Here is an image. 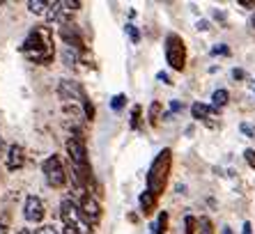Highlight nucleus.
<instances>
[{"label":"nucleus","instance_id":"3","mask_svg":"<svg viewBox=\"0 0 255 234\" xmlns=\"http://www.w3.org/2000/svg\"><path fill=\"white\" fill-rule=\"evenodd\" d=\"M60 221H62L65 230H69L74 234H92V225L83 216V211L78 209L74 198H65L60 202Z\"/></svg>","mask_w":255,"mask_h":234},{"label":"nucleus","instance_id":"30","mask_svg":"<svg viewBox=\"0 0 255 234\" xmlns=\"http://www.w3.org/2000/svg\"><path fill=\"white\" fill-rule=\"evenodd\" d=\"M242 131L246 133V136H251V138H255V129H251L249 124H242Z\"/></svg>","mask_w":255,"mask_h":234},{"label":"nucleus","instance_id":"13","mask_svg":"<svg viewBox=\"0 0 255 234\" xmlns=\"http://www.w3.org/2000/svg\"><path fill=\"white\" fill-rule=\"evenodd\" d=\"M149 230H152V234H166L168 232V211H161L156 223Z\"/></svg>","mask_w":255,"mask_h":234},{"label":"nucleus","instance_id":"15","mask_svg":"<svg viewBox=\"0 0 255 234\" xmlns=\"http://www.w3.org/2000/svg\"><path fill=\"white\" fill-rule=\"evenodd\" d=\"M28 9L32 14H46L48 9H51V2H46V0H30Z\"/></svg>","mask_w":255,"mask_h":234},{"label":"nucleus","instance_id":"23","mask_svg":"<svg viewBox=\"0 0 255 234\" xmlns=\"http://www.w3.org/2000/svg\"><path fill=\"white\" fill-rule=\"evenodd\" d=\"M212 55H230V48L228 44H219L216 48H212Z\"/></svg>","mask_w":255,"mask_h":234},{"label":"nucleus","instance_id":"18","mask_svg":"<svg viewBox=\"0 0 255 234\" xmlns=\"http://www.w3.org/2000/svg\"><path fill=\"white\" fill-rule=\"evenodd\" d=\"M198 232V218L184 216V234H196Z\"/></svg>","mask_w":255,"mask_h":234},{"label":"nucleus","instance_id":"27","mask_svg":"<svg viewBox=\"0 0 255 234\" xmlns=\"http://www.w3.org/2000/svg\"><path fill=\"white\" fill-rule=\"evenodd\" d=\"M196 28L200 32H207V30H212V28H209V21H205V18H202V21H198L196 23Z\"/></svg>","mask_w":255,"mask_h":234},{"label":"nucleus","instance_id":"33","mask_svg":"<svg viewBox=\"0 0 255 234\" xmlns=\"http://www.w3.org/2000/svg\"><path fill=\"white\" fill-rule=\"evenodd\" d=\"M251 28L255 30V12H253V16H251Z\"/></svg>","mask_w":255,"mask_h":234},{"label":"nucleus","instance_id":"25","mask_svg":"<svg viewBox=\"0 0 255 234\" xmlns=\"http://www.w3.org/2000/svg\"><path fill=\"white\" fill-rule=\"evenodd\" d=\"M0 234H9V223L5 216H0Z\"/></svg>","mask_w":255,"mask_h":234},{"label":"nucleus","instance_id":"32","mask_svg":"<svg viewBox=\"0 0 255 234\" xmlns=\"http://www.w3.org/2000/svg\"><path fill=\"white\" fill-rule=\"evenodd\" d=\"M242 234H253V225H251V223H244Z\"/></svg>","mask_w":255,"mask_h":234},{"label":"nucleus","instance_id":"9","mask_svg":"<svg viewBox=\"0 0 255 234\" xmlns=\"http://www.w3.org/2000/svg\"><path fill=\"white\" fill-rule=\"evenodd\" d=\"M5 165L9 172H16V170H21L25 165V150L21 145H9L5 156Z\"/></svg>","mask_w":255,"mask_h":234},{"label":"nucleus","instance_id":"29","mask_svg":"<svg viewBox=\"0 0 255 234\" xmlns=\"http://www.w3.org/2000/svg\"><path fill=\"white\" fill-rule=\"evenodd\" d=\"M212 16L216 18V21H226V12H221V9H214Z\"/></svg>","mask_w":255,"mask_h":234},{"label":"nucleus","instance_id":"19","mask_svg":"<svg viewBox=\"0 0 255 234\" xmlns=\"http://www.w3.org/2000/svg\"><path fill=\"white\" fill-rule=\"evenodd\" d=\"M140 115H142V106H133V110H131V129H140Z\"/></svg>","mask_w":255,"mask_h":234},{"label":"nucleus","instance_id":"28","mask_svg":"<svg viewBox=\"0 0 255 234\" xmlns=\"http://www.w3.org/2000/svg\"><path fill=\"white\" fill-rule=\"evenodd\" d=\"M232 78H235V80H242V78H246V72H244V69H232Z\"/></svg>","mask_w":255,"mask_h":234},{"label":"nucleus","instance_id":"8","mask_svg":"<svg viewBox=\"0 0 255 234\" xmlns=\"http://www.w3.org/2000/svg\"><path fill=\"white\" fill-rule=\"evenodd\" d=\"M60 37H62V42H65L67 48H71V51H78V53H83L85 51L83 37H81V32H78V28L74 23H62L60 25Z\"/></svg>","mask_w":255,"mask_h":234},{"label":"nucleus","instance_id":"34","mask_svg":"<svg viewBox=\"0 0 255 234\" xmlns=\"http://www.w3.org/2000/svg\"><path fill=\"white\" fill-rule=\"evenodd\" d=\"M16 234H35V232H30V230H18Z\"/></svg>","mask_w":255,"mask_h":234},{"label":"nucleus","instance_id":"21","mask_svg":"<svg viewBox=\"0 0 255 234\" xmlns=\"http://www.w3.org/2000/svg\"><path fill=\"white\" fill-rule=\"evenodd\" d=\"M35 234H60V230L53 228V225H39L35 230Z\"/></svg>","mask_w":255,"mask_h":234},{"label":"nucleus","instance_id":"22","mask_svg":"<svg viewBox=\"0 0 255 234\" xmlns=\"http://www.w3.org/2000/svg\"><path fill=\"white\" fill-rule=\"evenodd\" d=\"M244 158H246V163H249L251 168L255 170V150H251V147H249V150L244 152Z\"/></svg>","mask_w":255,"mask_h":234},{"label":"nucleus","instance_id":"35","mask_svg":"<svg viewBox=\"0 0 255 234\" xmlns=\"http://www.w3.org/2000/svg\"><path fill=\"white\" fill-rule=\"evenodd\" d=\"M221 232H223V234H232V230H230V228H223Z\"/></svg>","mask_w":255,"mask_h":234},{"label":"nucleus","instance_id":"11","mask_svg":"<svg viewBox=\"0 0 255 234\" xmlns=\"http://www.w3.org/2000/svg\"><path fill=\"white\" fill-rule=\"evenodd\" d=\"M156 200L159 198H154L149 191H142L140 193V198H138V204H140V214L142 216H152L156 211Z\"/></svg>","mask_w":255,"mask_h":234},{"label":"nucleus","instance_id":"4","mask_svg":"<svg viewBox=\"0 0 255 234\" xmlns=\"http://www.w3.org/2000/svg\"><path fill=\"white\" fill-rule=\"evenodd\" d=\"M163 46H166V62L170 65V69H175V72H184V67H186L184 39H182L177 32H168Z\"/></svg>","mask_w":255,"mask_h":234},{"label":"nucleus","instance_id":"12","mask_svg":"<svg viewBox=\"0 0 255 234\" xmlns=\"http://www.w3.org/2000/svg\"><path fill=\"white\" fill-rule=\"evenodd\" d=\"M147 120L149 126H159L161 120H163V103L161 101H152L147 108Z\"/></svg>","mask_w":255,"mask_h":234},{"label":"nucleus","instance_id":"6","mask_svg":"<svg viewBox=\"0 0 255 234\" xmlns=\"http://www.w3.org/2000/svg\"><path fill=\"white\" fill-rule=\"evenodd\" d=\"M76 198H78V209L83 211V216L88 218V223L90 225H97V223L101 221V216H104V209H101V204H99V200L92 195V193H88V191H81V193H76Z\"/></svg>","mask_w":255,"mask_h":234},{"label":"nucleus","instance_id":"24","mask_svg":"<svg viewBox=\"0 0 255 234\" xmlns=\"http://www.w3.org/2000/svg\"><path fill=\"white\" fill-rule=\"evenodd\" d=\"M182 110H184V103L177 101V99H172L170 101V113H182Z\"/></svg>","mask_w":255,"mask_h":234},{"label":"nucleus","instance_id":"17","mask_svg":"<svg viewBox=\"0 0 255 234\" xmlns=\"http://www.w3.org/2000/svg\"><path fill=\"white\" fill-rule=\"evenodd\" d=\"M125 106H127V94H115L113 99H111V108H113L115 113H120Z\"/></svg>","mask_w":255,"mask_h":234},{"label":"nucleus","instance_id":"5","mask_svg":"<svg viewBox=\"0 0 255 234\" xmlns=\"http://www.w3.org/2000/svg\"><path fill=\"white\" fill-rule=\"evenodd\" d=\"M42 172H44V179L51 188H65L67 186V170H65V163L60 158L58 154H51L46 161L42 163Z\"/></svg>","mask_w":255,"mask_h":234},{"label":"nucleus","instance_id":"7","mask_svg":"<svg viewBox=\"0 0 255 234\" xmlns=\"http://www.w3.org/2000/svg\"><path fill=\"white\" fill-rule=\"evenodd\" d=\"M46 216V207H44L42 198H37V195H28L23 202V218L32 225H39Z\"/></svg>","mask_w":255,"mask_h":234},{"label":"nucleus","instance_id":"2","mask_svg":"<svg viewBox=\"0 0 255 234\" xmlns=\"http://www.w3.org/2000/svg\"><path fill=\"white\" fill-rule=\"evenodd\" d=\"M170 170H172V150L163 147L154 156V161H152V165L147 170V191L154 198L163 195V191L168 186V179H170Z\"/></svg>","mask_w":255,"mask_h":234},{"label":"nucleus","instance_id":"26","mask_svg":"<svg viewBox=\"0 0 255 234\" xmlns=\"http://www.w3.org/2000/svg\"><path fill=\"white\" fill-rule=\"evenodd\" d=\"M156 80H161V83H166V85H172L170 76H168L166 72H159V74H156Z\"/></svg>","mask_w":255,"mask_h":234},{"label":"nucleus","instance_id":"16","mask_svg":"<svg viewBox=\"0 0 255 234\" xmlns=\"http://www.w3.org/2000/svg\"><path fill=\"white\" fill-rule=\"evenodd\" d=\"M198 230H200V234H214L212 221H209L207 216H200V218H198Z\"/></svg>","mask_w":255,"mask_h":234},{"label":"nucleus","instance_id":"10","mask_svg":"<svg viewBox=\"0 0 255 234\" xmlns=\"http://www.w3.org/2000/svg\"><path fill=\"white\" fill-rule=\"evenodd\" d=\"M214 113H216V108H214V106H207V103H202V101H196L193 106H191V115H193V120L205 122L207 126H216L212 122Z\"/></svg>","mask_w":255,"mask_h":234},{"label":"nucleus","instance_id":"20","mask_svg":"<svg viewBox=\"0 0 255 234\" xmlns=\"http://www.w3.org/2000/svg\"><path fill=\"white\" fill-rule=\"evenodd\" d=\"M125 30H127V35H129V39H131V42H133V44H138V42H140V32H138V28H136V25H133V23H127V28H125Z\"/></svg>","mask_w":255,"mask_h":234},{"label":"nucleus","instance_id":"14","mask_svg":"<svg viewBox=\"0 0 255 234\" xmlns=\"http://www.w3.org/2000/svg\"><path fill=\"white\" fill-rule=\"evenodd\" d=\"M228 99H230L228 90H216V92L212 94V106H214L216 110H219V108H223V106L228 103Z\"/></svg>","mask_w":255,"mask_h":234},{"label":"nucleus","instance_id":"36","mask_svg":"<svg viewBox=\"0 0 255 234\" xmlns=\"http://www.w3.org/2000/svg\"><path fill=\"white\" fill-rule=\"evenodd\" d=\"M0 150H2V140H0Z\"/></svg>","mask_w":255,"mask_h":234},{"label":"nucleus","instance_id":"31","mask_svg":"<svg viewBox=\"0 0 255 234\" xmlns=\"http://www.w3.org/2000/svg\"><path fill=\"white\" fill-rule=\"evenodd\" d=\"M239 5H242V7H249V9H255V2H253V0H239Z\"/></svg>","mask_w":255,"mask_h":234},{"label":"nucleus","instance_id":"1","mask_svg":"<svg viewBox=\"0 0 255 234\" xmlns=\"http://www.w3.org/2000/svg\"><path fill=\"white\" fill-rule=\"evenodd\" d=\"M21 53L35 65H51L55 58L53 46V32L46 25H37L30 30V35L21 44Z\"/></svg>","mask_w":255,"mask_h":234}]
</instances>
